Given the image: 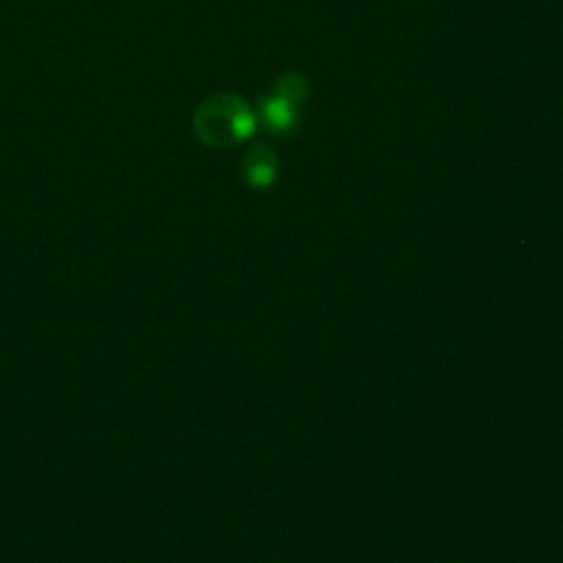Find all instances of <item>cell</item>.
<instances>
[{
	"instance_id": "cell-1",
	"label": "cell",
	"mask_w": 563,
	"mask_h": 563,
	"mask_svg": "<svg viewBox=\"0 0 563 563\" xmlns=\"http://www.w3.org/2000/svg\"><path fill=\"white\" fill-rule=\"evenodd\" d=\"M251 117L242 106L229 103H211L202 106L196 119L198 132L207 143H233L249 134Z\"/></svg>"
}]
</instances>
